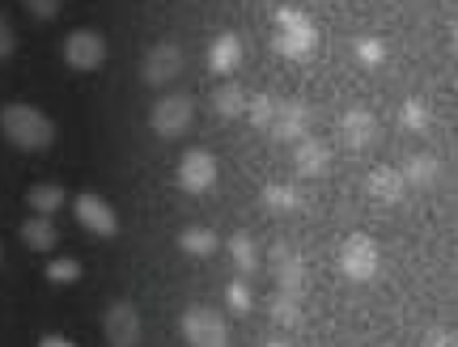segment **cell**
Masks as SVG:
<instances>
[{
  "label": "cell",
  "instance_id": "1",
  "mask_svg": "<svg viewBox=\"0 0 458 347\" xmlns=\"http://www.w3.org/2000/svg\"><path fill=\"white\" fill-rule=\"evenodd\" d=\"M0 128H4V136L13 140L17 149H47L51 140H55V123H51L43 111L26 106V102L4 106V111H0Z\"/></svg>",
  "mask_w": 458,
  "mask_h": 347
},
{
  "label": "cell",
  "instance_id": "2",
  "mask_svg": "<svg viewBox=\"0 0 458 347\" xmlns=\"http://www.w3.org/2000/svg\"><path fill=\"white\" fill-rule=\"evenodd\" d=\"M272 47L289 60H306L314 47H318V30L310 26V17L301 9H276V38Z\"/></svg>",
  "mask_w": 458,
  "mask_h": 347
},
{
  "label": "cell",
  "instance_id": "3",
  "mask_svg": "<svg viewBox=\"0 0 458 347\" xmlns=\"http://www.w3.org/2000/svg\"><path fill=\"white\" fill-rule=\"evenodd\" d=\"M182 339L191 347H229V326L216 310L191 305V310L182 314Z\"/></svg>",
  "mask_w": 458,
  "mask_h": 347
},
{
  "label": "cell",
  "instance_id": "4",
  "mask_svg": "<svg viewBox=\"0 0 458 347\" xmlns=\"http://www.w3.org/2000/svg\"><path fill=\"white\" fill-rule=\"evenodd\" d=\"M377 263H382V254H377V242L374 237H365V233H352L348 242L340 246V271L348 280H374L377 276Z\"/></svg>",
  "mask_w": 458,
  "mask_h": 347
},
{
  "label": "cell",
  "instance_id": "5",
  "mask_svg": "<svg viewBox=\"0 0 458 347\" xmlns=\"http://www.w3.org/2000/svg\"><path fill=\"white\" fill-rule=\"evenodd\" d=\"M191 115H196V102L187 98V94H165V98H157L148 123H153V132L162 136V140H174V136H182L191 128Z\"/></svg>",
  "mask_w": 458,
  "mask_h": 347
},
{
  "label": "cell",
  "instance_id": "6",
  "mask_svg": "<svg viewBox=\"0 0 458 347\" xmlns=\"http://www.w3.org/2000/svg\"><path fill=\"white\" fill-rule=\"evenodd\" d=\"M64 60L68 68H81V72H94L106 60V38L94 30H72L64 38Z\"/></svg>",
  "mask_w": 458,
  "mask_h": 347
},
{
  "label": "cell",
  "instance_id": "7",
  "mask_svg": "<svg viewBox=\"0 0 458 347\" xmlns=\"http://www.w3.org/2000/svg\"><path fill=\"white\" fill-rule=\"evenodd\" d=\"M102 331L111 339V347H136L140 343V314L131 301H114L106 318H102Z\"/></svg>",
  "mask_w": 458,
  "mask_h": 347
},
{
  "label": "cell",
  "instance_id": "8",
  "mask_svg": "<svg viewBox=\"0 0 458 347\" xmlns=\"http://www.w3.org/2000/svg\"><path fill=\"white\" fill-rule=\"evenodd\" d=\"M179 186L191 191V195H204L216 186V157L204 149H191L187 157L179 161Z\"/></svg>",
  "mask_w": 458,
  "mask_h": 347
},
{
  "label": "cell",
  "instance_id": "9",
  "mask_svg": "<svg viewBox=\"0 0 458 347\" xmlns=\"http://www.w3.org/2000/svg\"><path fill=\"white\" fill-rule=\"evenodd\" d=\"M72 212H77V220H81L85 229L98 233V237H114V233H119V216H114V208L102 195H94V191L77 195Z\"/></svg>",
  "mask_w": 458,
  "mask_h": 347
},
{
  "label": "cell",
  "instance_id": "10",
  "mask_svg": "<svg viewBox=\"0 0 458 347\" xmlns=\"http://www.w3.org/2000/svg\"><path fill=\"white\" fill-rule=\"evenodd\" d=\"M272 276H276L280 293H297V297L306 293V259L293 246H284V242L272 246Z\"/></svg>",
  "mask_w": 458,
  "mask_h": 347
},
{
  "label": "cell",
  "instance_id": "11",
  "mask_svg": "<svg viewBox=\"0 0 458 347\" xmlns=\"http://www.w3.org/2000/svg\"><path fill=\"white\" fill-rule=\"evenodd\" d=\"M340 140H344V149H369L377 140V119L365 111V106H352V111H344L340 115Z\"/></svg>",
  "mask_w": 458,
  "mask_h": 347
},
{
  "label": "cell",
  "instance_id": "12",
  "mask_svg": "<svg viewBox=\"0 0 458 347\" xmlns=\"http://www.w3.org/2000/svg\"><path fill=\"white\" fill-rule=\"evenodd\" d=\"M182 72V51L174 43H157V47L145 55V64H140V77L148 85H170L174 77Z\"/></svg>",
  "mask_w": 458,
  "mask_h": 347
},
{
  "label": "cell",
  "instance_id": "13",
  "mask_svg": "<svg viewBox=\"0 0 458 347\" xmlns=\"http://www.w3.org/2000/svg\"><path fill=\"white\" fill-rule=\"evenodd\" d=\"M306 128H310V106L306 102H280V111H276V119H272V128L267 132L276 136V140H306Z\"/></svg>",
  "mask_w": 458,
  "mask_h": 347
},
{
  "label": "cell",
  "instance_id": "14",
  "mask_svg": "<svg viewBox=\"0 0 458 347\" xmlns=\"http://www.w3.org/2000/svg\"><path fill=\"white\" fill-rule=\"evenodd\" d=\"M293 166H297V174H301V178H318V174H327V166H331V149L323 145V140L306 136V140H297Z\"/></svg>",
  "mask_w": 458,
  "mask_h": 347
},
{
  "label": "cell",
  "instance_id": "15",
  "mask_svg": "<svg viewBox=\"0 0 458 347\" xmlns=\"http://www.w3.org/2000/svg\"><path fill=\"white\" fill-rule=\"evenodd\" d=\"M399 169H403V182H408V186H420V191L442 182V161H437L433 153H411V157H403Z\"/></svg>",
  "mask_w": 458,
  "mask_h": 347
},
{
  "label": "cell",
  "instance_id": "16",
  "mask_svg": "<svg viewBox=\"0 0 458 347\" xmlns=\"http://www.w3.org/2000/svg\"><path fill=\"white\" fill-rule=\"evenodd\" d=\"M365 186H369V195L382 199V203H399V199L408 195V182H403V169H394V166H377V169H369V178H365Z\"/></svg>",
  "mask_w": 458,
  "mask_h": 347
},
{
  "label": "cell",
  "instance_id": "17",
  "mask_svg": "<svg viewBox=\"0 0 458 347\" xmlns=\"http://www.w3.org/2000/svg\"><path fill=\"white\" fill-rule=\"evenodd\" d=\"M242 60V38L238 34H216V43L208 47V68L213 72H233Z\"/></svg>",
  "mask_w": 458,
  "mask_h": 347
},
{
  "label": "cell",
  "instance_id": "18",
  "mask_svg": "<svg viewBox=\"0 0 458 347\" xmlns=\"http://www.w3.org/2000/svg\"><path fill=\"white\" fill-rule=\"evenodd\" d=\"M263 208H272V212H301L306 195L297 186H289V182H267L263 186Z\"/></svg>",
  "mask_w": 458,
  "mask_h": 347
},
{
  "label": "cell",
  "instance_id": "19",
  "mask_svg": "<svg viewBox=\"0 0 458 347\" xmlns=\"http://www.w3.org/2000/svg\"><path fill=\"white\" fill-rule=\"evenodd\" d=\"M21 242L30 250H38V254H47V250H55L60 233H55V225H51L47 216H30V220L21 225Z\"/></svg>",
  "mask_w": 458,
  "mask_h": 347
},
{
  "label": "cell",
  "instance_id": "20",
  "mask_svg": "<svg viewBox=\"0 0 458 347\" xmlns=\"http://www.w3.org/2000/svg\"><path fill=\"white\" fill-rule=\"evenodd\" d=\"M246 102H250V98H246V89H242V85H233V81H229V85H216V94H213V111H216L221 119H238V115H246Z\"/></svg>",
  "mask_w": 458,
  "mask_h": 347
},
{
  "label": "cell",
  "instance_id": "21",
  "mask_svg": "<svg viewBox=\"0 0 458 347\" xmlns=\"http://www.w3.org/2000/svg\"><path fill=\"white\" fill-rule=\"evenodd\" d=\"M179 246L187 250V254H196V259H208V254H216V233L213 229H199V225H191V229L179 233Z\"/></svg>",
  "mask_w": 458,
  "mask_h": 347
},
{
  "label": "cell",
  "instance_id": "22",
  "mask_svg": "<svg viewBox=\"0 0 458 347\" xmlns=\"http://www.w3.org/2000/svg\"><path fill=\"white\" fill-rule=\"evenodd\" d=\"M30 208L38 216H51L55 208H64V186H55V182H38V186H30Z\"/></svg>",
  "mask_w": 458,
  "mask_h": 347
},
{
  "label": "cell",
  "instance_id": "23",
  "mask_svg": "<svg viewBox=\"0 0 458 347\" xmlns=\"http://www.w3.org/2000/svg\"><path fill=\"white\" fill-rule=\"evenodd\" d=\"M229 254H233V267H238L242 276H250V271L259 267V250L250 242V233H233V237H229Z\"/></svg>",
  "mask_w": 458,
  "mask_h": 347
},
{
  "label": "cell",
  "instance_id": "24",
  "mask_svg": "<svg viewBox=\"0 0 458 347\" xmlns=\"http://www.w3.org/2000/svg\"><path fill=\"white\" fill-rule=\"evenodd\" d=\"M272 322H280V326H301V297H297V293H276V297H272Z\"/></svg>",
  "mask_w": 458,
  "mask_h": 347
},
{
  "label": "cell",
  "instance_id": "25",
  "mask_svg": "<svg viewBox=\"0 0 458 347\" xmlns=\"http://www.w3.org/2000/svg\"><path fill=\"white\" fill-rule=\"evenodd\" d=\"M399 123L408 128V132H428V123H433V111H428L420 98H408L399 106Z\"/></svg>",
  "mask_w": 458,
  "mask_h": 347
},
{
  "label": "cell",
  "instance_id": "26",
  "mask_svg": "<svg viewBox=\"0 0 458 347\" xmlns=\"http://www.w3.org/2000/svg\"><path fill=\"white\" fill-rule=\"evenodd\" d=\"M276 111H280V102L272 98V94H255V98L246 102V115H250V123H255V128H263V132L272 128Z\"/></svg>",
  "mask_w": 458,
  "mask_h": 347
},
{
  "label": "cell",
  "instance_id": "27",
  "mask_svg": "<svg viewBox=\"0 0 458 347\" xmlns=\"http://www.w3.org/2000/svg\"><path fill=\"white\" fill-rule=\"evenodd\" d=\"M352 51H357V60L365 68H377L382 60H386V43H382V38H369V34H365V38H357V43H352Z\"/></svg>",
  "mask_w": 458,
  "mask_h": 347
},
{
  "label": "cell",
  "instance_id": "28",
  "mask_svg": "<svg viewBox=\"0 0 458 347\" xmlns=\"http://www.w3.org/2000/svg\"><path fill=\"white\" fill-rule=\"evenodd\" d=\"M47 280H55V284L81 280V263H72V259H55V263H47Z\"/></svg>",
  "mask_w": 458,
  "mask_h": 347
},
{
  "label": "cell",
  "instance_id": "29",
  "mask_svg": "<svg viewBox=\"0 0 458 347\" xmlns=\"http://www.w3.org/2000/svg\"><path fill=\"white\" fill-rule=\"evenodd\" d=\"M225 301L233 314H250V288H246V280H233L225 288Z\"/></svg>",
  "mask_w": 458,
  "mask_h": 347
},
{
  "label": "cell",
  "instance_id": "30",
  "mask_svg": "<svg viewBox=\"0 0 458 347\" xmlns=\"http://www.w3.org/2000/svg\"><path fill=\"white\" fill-rule=\"evenodd\" d=\"M26 4V13H34L38 21H51V17H60V4L64 0H21Z\"/></svg>",
  "mask_w": 458,
  "mask_h": 347
},
{
  "label": "cell",
  "instance_id": "31",
  "mask_svg": "<svg viewBox=\"0 0 458 347\" xmlns=\"http://www.w3.org/2000/svg\"><path fill=\"white\" fill-rule=\"evenodd\" d=\"M425 347H458V335L445 326H428L425 331Z\"/></svg>",
  "mask_w": 458,
  "mask_h": 347
},
{
  "label": "cell",
  "instance_id": "32",
  "mask_svg": "<svg viewBox=\"0 0 458 347\" xmlns=\"http://www.w3.org/2000/svg\"><path fill=\"white\" fill-rule=\"evenodd\" d=\"M17 51V34H13V26H9V17L0 13V60H9Z\"/></svg>",
  "mask_w": 458,
  "mask_h": 347
},
{
  "label": "cell",
  "instance_id": "33",
  "mask_svg": "<svg viewBox=\"0 0 458 347\" xmlns=\"http://www.w3.org/2000/svg\"><path fill=\"white\" fill-rule=\"evenodd\" d=\"M38 347H72V343H68V339H60V335H47Z\"/></svg>",
  "mask_w": 458,
  "mask_h": 347
},
{
  "label": "cell",
  "instance_id": "34",
  "mask_svg": "<svg viewBox=\"0 0 458 347\" xmlns=\"http://www.w3.org/2000/svg\"><path fill=\"white\" fill-rule=\"evenodd\" d=\"M263 347H284V343H280V339H272V343H263Z\"/></svg>",
  "mask_w": 458,
  "mask_h": 347
},
{
  "label": "cell",
  "instance_id": "35",
  "mask_svg": "<svg viewBox=\"0 0 458 347\" xmlns=\"http://www.w3.org/2000/svg\"><path fill=\"white\" fill-rule=\"evenodd\" d=\"M454 51H458V26H454Z\"/></svg>",
  "mask_w": 458,
  "mask_h": 347
}]
</instances>
